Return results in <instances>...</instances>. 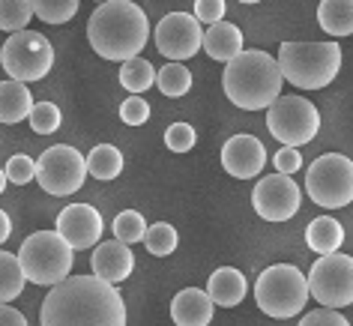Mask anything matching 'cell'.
Returning a JSON list of instances; mask_svg holds the SVG:
<instances>
[{"label":"cell","mask_w":353,"mask_h":326,"mask_svg":"<svg viewBox=\"0 0 353 326\" xmlns=\"http://www.w3.org/2000/svg\"><path fill=\"white\" fill-rule=\"evenodd\" d=\"M42 326H126L120 290L96 276H72L48 290L39 308Z\"/></svg>","instance_id":"6da1fadb"},{"label":"cell","mask_w":353,"mask_h":326,"mask_svg":"<svg viewBox=\"0 0 353 326\" xmlns=\"http://www.w3.org/2000/svg\"><path fill=\"white\" fill-rule=\"evenodd\" d=\"M87 39L105 60L126 63L132 57H141L150 39L147 12L132 0H105L87 21Z\"/></svg>","instance_id":"7a4b0ae2"},{"label":"cell","mask_w":353,"mask_h":326,"mask_svg":"<svg viewBox=\"0 0 353 326\" xmlns=\"http://www.w3.org/2000/svg\"><path fill=\"white\" fill-rule=\"evenodd\" d=\"M281 69L267 51H243L225 66L222 87L240 111H263L281 96Z\"/></svg>","instance_id":"3957f363"},{"label":"cell","mask_w":353,"mask_h":326,"mask_svg":"<svg viewBox=\"0 0 353 326\" xmlns=\"http://www.w3.org/2000/svg\"><path fill=\"white\" fill-rule=\"evenodd\" d=\"M276 63L281 78L299 90H323L335 81L341 69V48L339 42H281Z\"/></svg>","instance_id":"277c9868"},{"label":"cell","mask_w":353,"mask_h":326,"mask_svg":"<svg viewBox=\"0 0 353 326\" xmlns=\"http://www.w3.org/2000/svg\"><path fill=\"white\" fill-rule=\"evenodd\" d=\"M19 263L24 269V278L33 281V285H60L63 278H69L72 272V245H69L57 231H37L30 234L28 240L21 243Z\"/></svg>","instance_id":"5b68a950"},{"label":"cell","mask_w":353,"mask_h":326,"mask_svg":"<svg viewBox=\"0 0 353 326\" xmlns=\"http://www.w3.org/2000/svg\"><path fill=\"white\" fill-rule=\"evenodd\" d=\"M254 299L267 317L288 320L299 314L308 303V281L294 263H272L261 272L254 285Z\"/></svg>","instance_id":"8992f818"},{"label":"cell","mask_w":353,"mask_h":326,"mask_svg":"<svg viewBox=\"0 0 353 326\" xmlns=\"http://www.w3.org/2000/svg\"><path fill=\"white\" fill-rule=\"evenodd\" d=\"M305 192L317 207L341 210L353 204V159L323 153L305 171Z\"/></svg>","instance_id":"52a82bcc"},{"label":"cell","mask_w":353,"mask_h":326,"mask_svg":"<svg viewBox=\"0 0 353 326\" xmlns=\"http://www.w3.org/2000/svg\"><path fill=\"white\" fill-rule=\"evenodd\" d=\"M0 63L12 81H39L54 66V48L51 42L37 30H19L0 48Z\"/></svg>","instance_id":"ba28073f"},{"label":"cell","mask_w":353,"mask_h":326,"mask_svg":"<svg viewBox=\"0 0 353 326\" xmlns=\"http://www.w3.org/2000/svg\"><path fill=\"white\" fill-rule=\"evenodd\" d=\"M267 129L285 147H303L317 138L321 129V111L303 96H279L267 108Z\"/></svg>","instance_id":"9c48e42d"},{"label":"cell","mask_w":353,"mask_h":326,"mask_svg":"<svg viewBox=\"0 0 353 326\" xmlns=\"http://www.w3.org/2000/svg\"><path fill=\"white\" fill-rule=\"evenodd\" d=\"M308 296L323 308H344L353 303V258L350 254H321L308 272Z\"/></svg>","instance_id":"30bf717a"},{"label":"cell","mask_w":353,"mask_h":326,"mask_svg":"<svg viewBox=\"0 0 353 326\" xmlns=\"http://www.w3.org/2000/svg\"><path fill=\"white\" fill-rule=\"evenodd\" d=\"M87 159L69 144H54L37 159V183L48 195L66 198L84 186Z\"/></svg>","instance_id":"8fae6325"},{"label":"cell","mask_w":353,"mask_h":326,"mask_svg":"<svg viewBox=\"0 0 353 326\" xmlns=\"http://www.w3.org/2000/svg\"><path fill=\"white\" fill-rule=\"evenodd\" d=\"M299 201L303 192L288 174H270L261 183H254L252 192V207L254 213L267 222H288L299 213Z\"/></svg>","instance_id":"7c38bea8"},{"label":"cell","mask_w":353,"mask_h":326,"mask_svg":"<svg viewBox=\"0 0 353 326\" xmlns=\"http://www.w3.org/2000/svg\"><path fill=\"white\" fill-rule=\"evenodd\" d=\"M204 45V30L195 15L189 12H171L156 24V48L159 54L180 63V60L195 57Z\"/></svg>","instance_id":"4fadbf2b"},{"label":"cell","mask_w":353,"mask_h":326,"mask_svg":"<svg viewBox=\"0 0 353 326\" xmlns=\"http://www.w3.org/2000/svg\"><path fill=\"white\" fill-rule=\"evenodd\" d=\"M57 234L72 245V252L78 249H93L102 236V216L99 210L90 204H69L60 210L57 216Z\"/></svg>","instance_id":"5bb4252c"},{"label":"cell","mask_w":353,"mask_h":326,"mask_svg":"<svg viewBox=\"0 0 353 326\" xmlns=\"http://www.w3.org/2000/svg\"><path fill=\"white\" fill-rule=\"evenodd\" d=\"M267 147L254 135H234L222 147V168L236 180H252L263 171Z\"/></svg>","instance_id":"9a60e30c"},{"label":"cell","mask_w":353,"mask_h":326,"mask_svg":"<svg viewBox=\"0 0 353 326\" xmlns=\"http://www.w3.org/2000/svg\"><path fill=\"white\" fill-rule=\"evenodd\" d=\"M90 267H93L96 278L108 281V285H120V281H126L132 276V269H135V254L120 240L99 243L90 254Z\"/></svg>","instance_id":"2e32d148"},{"label":"cell","mask_w":353,"mask_h":326,"mask_svg":"<svg viewBox=\"0 0 353 326\" xmlns=\"http://www.w3.org/2000/svg\"><path fill=\"white\" fill-rule=\"evenodd\" d=\"M171 317L176 326H210V320H213V299L207 296V290L186 287L174 296Z\"/></svg>","instance_id":"e0dca14e"},{"label":"cell","mask_w":353,"mask_h":326,"mask_svg":"<svg viewBox=\"0 0 353 326\" xmlns=\"http://www.w3.org/2000/svg\"><path fill=\"white\" fill-rule=\"evenodd\" d=\"M213 60H222V63H231L234 57L243 54V30L231 21H216L210 24V30L204 33V45Z\"/></svg>","instance_id":"ac0fdd59"},{"label":"cell","mask_w":353,"mask_h":326,"mask_svg":"<svg viewBox=\"0 0 353 326\" xmlns=\"http://www.w3.org/2000/svg\"><path fill=\"white\" fill-rule=\"evenodd\" d=\"M245 290H249L245 287V276L234 267H222L207 278V296L213 299V305H222V308L240 305Z\"/></svg>","instance_id":"d6986e66"},{"label":"cell","mask_w":353,"mask_h":326,"mask_svg":"<svg viewBox=\"0 0 353 326\" xmlns=\"http://www.w3.org/2000/svg\"><path fill=\"white\" fill-rule=\"evenodd\" d=\"M33 111V96L30 87H24L21 81H0V123L12 126L21 123L24 117H30Z\"/></svg>","instance_id":"ffe728a7"},{"label":"cell","mask_w":353,"mask_h":326,"mask_svg":"<svg viewBox=\"0 0 353 326\" xmlns=\"http://www.w3.org/2000/svg\"><path fill=\"white\" fill-rule=\"evenodd\" d=\"M305 243H308V249L317 254H335L344 243V227L335 222L332 216H321V218H314V222H308Z\"/></svg>","instance_id":"44dd1931"},{"label":"cell","mask_w":353,"mask_h":326,"mask_svg":"<svg viewBox=\"0 0 353 326\" xmlns=\"http://www.w3.org/2000/svg\"><path fill=\"white\" fill-rule=\"evenodd\" d=\"M317 21L330 37H350L353 33V0H321Z\"/></svg>","instance_id":"7402d4cb"},{"label":"cell","mask_w":353,"mask_h":326,"mask_svg":"<svg viewBox=\"0 0 353 326\" xmlns=\"http://www.w3.org/2000/svg\"><path fill=\"white\" fill-rule=\"evenodd\" d=\"M84 159H87V174L102 183L117 180L123 171V153L114 144H96Z\"/></svg>","instance_id":"603a6c76"},{"label":"cell","mask_w":353,"mask_h":326,"mask_svg":"<svg viewBox=\"0 0 353 326\" xmlns=\"http://www.w3.org/2000/svg\"><path fill=\"white\" fill-rule=\"evenodd\" d=\"M24 269L19 263V254H10L0 249V305L12 303L15 296L24 290Z\"/></svg>","instance_id":"cb8c5ba5"},{"label":"cell","mask_w":353,"mask_h":326,"mask_svg":"<svg viewBox=\"0 0 353 326\" xmlns=\"http://www.w3.org/2000/svg\"><path fill=\"white\" fill-rule=\"evenodd\" d=\"M120 84L126 87L132 96L150 90V87L156 84V69L150 63L147 57H132L126 63L120 66Z\"/></svg>","instance_id":"d4e9b609"},{"label":"cell","mask_w":353,"mask_h":326,"mask_svg":"<svg viewBox=\"0 0 353 326\" xmlns=\"http://www.w3.org/2000/svg\"><path fill=\"white\" fill-rule=\"evenodd\" d=\"M156 87L171 99H180L192 90V72L183 63H165L156 72Z\"/></svg>","instance_id":"484cf974"},{"label":"cell","mask_w":353,"mask_h":326,"mask_svg":"<svg viewBox=\"0 0 353 326\" xmlns=\"http://www.w3.org/2000/svg\"><path fill=\"white\" fill-rule=\"evenodd\" d=\"M30 19H33L30 0H0V30L6 33L28 30Z\"/></svg>","instance_id":"4316f807"},{"label":"cell","mask_w":353,"mask_h":326,"mask_svg":"<svg viewBox=\"0 0 353 326\" xmlns=\"http://www.w3.org/2000/svg\"><path fill=\"white\" fill-rule=\"evenodd\" d=\"M30 3L33 15L48 24H66L78 12V0H30Z\"/></svg>","instance_id":"83f0119b"},{"label":"cell","mask_w":353,"mask_h":326,"mask_svg":"<svg viewBox=\"0 0 353 326\" xmlns=\"http://www.w3.org/2000/svg\"><path fill=\"white\" fill-rule=\"evenodd\" d=\"M176 243H180L176 240V231H174V225H168V222H159L153 227H147V234H144L147 252L156 254V258H168V254H174Z\"/></svg>","instance_id":"f1b7e54d"},{"label":"cell","mask_w":353,"mask_h":326,"mask_svg":"<svg viewBox=\"0 0 353 326\" xmlns=\"http://www.w3.org/2000/svg\"><path fill=\"white\" fill-rule=\"evenodd\" d=\"M147 234V225H144V216L138 210H123V213L114 218V236L123 243V245H132V243H141Z\"/></svg>","instance_id":"f546056e"},{"label":"cell","mask_w":353,"mask_h":326,"mask_svg":"<svg viewBox=\"0 0 353 326\" xmlns=\"http://www.w3.org/2000/svg\"><path fill=\"white\" fill-rule=\"evenodd\" d=\"M28 120H30V129L37 132V135H51V132L60 129V108L54 102H39V105H33Z\"/></svg>","instance_id":"4dcf8cb0"},{"label":"cell","mask_w":353,"mask_h":326,"mask_svg":"<svg viewBox=\"0 0 353 326\" xmlns=\"http://www.w3.org/2000/svg\"><path fill=\"white\" fill-rule=\"evenodd\" d=\"M6 180L15 183V186H28L30 180H37V162L28 153H15L10 162H6Z\"/></svg>","instance_id":"1f68e13d"},{"label":"cell","mask_w":353,"mask_h":326,"mask_svg":"<svg viewBox=\"0 0 353 326\" xmlns=\"http://www.w3.org/2000/svg\"><path fill=\"white\" fill-rule=\"evenodd\" d=\"M195 129L189 126V123H174V126H168L165 132V144L168 150H174V153H189L192 147H195Z\"/></svg>","instance_id":"d6a6232c"},{"label":"cell","mask_w":353,"mask_h":326,"mask_svg":"<svg viewBox=\"0 0 353 326\" xmlns=\"http://www.w3.org/2000/svg\"><path fill=\"white\" fill-rule=\"evenodd\" d=\"M120 120L126 123V126H144V123L150 120L147 99H141V96H129V99L120 105Z\"/></svg>","instance_id":"836d02e7"},{"label":"cell","mask_w":353,"mask_h":326,"mask_svg":"<svg viewBox=\"0 0 353 326\" xmlns=\"http://www.w3.org/2000/svg\"><path fill=\"white\" fill-rule=\"evenodd\" d=\"M299 326H350V320L339 314V308H317V312H308Z\"/></svg>","instance_id":"e575fe53"},{"label":"cell","mask_w":353,"mask_h":326,"mask_svg":"<svg viewBox=\"0 0 353 326\" xmlns=\"http://www.w3.org/2000/svg\"><path fill=\"white\" fill-rule=\"evenodd\" d=\"M195 19L198 24L225 21V0H195Z\"/></svg>","instance_id":"d590c367"},{"label":"cell","mask_w":353,"mask_h":326,"mask_svg":"<svg viewBox=\"0 0 353 326\" xmlns=\"http://www.w3.org/2000/svg\"><path fill=\"white\" fill-rule=\"evenodd\" d=\"M276 168H279V174H296L299 168H303V156L296 153L294 147H281L279 153H276Z\"/></svg>","instance_id":"8d00e7d4"},{"label":"cell","mask_w":353,"mask_h":326,"mask_svg":"<svg viewBox=\"0 0 353 326\" xmlns=\"http://www.w3.org/2000/svg\"><path fill=\"white\" fill-rule=\"evenodd\" d=\"M0 326H28V317L12 305H0Z\"/></svg>","instance_id":"74e56055"},{"label":"cell","mask_w":353,"mask_h":326,"mask_svg":"<svg viewBox=\"0 0 353 326\" xmlns=\"http://www.w3.org/2000/svg\"><path fill=\"white\" fill-rule=\"evenodd\" d=\"M10 236H12V222H10V216L0 210V245L10 240Z\"/></svg>","instance_id":"f35d334b"},{"label":"cell","mask_w":353,"mask_h":326,"mask_svg":"<svg viewBox=\"0 0 353 326\" xmlns=\"http://www.w3.org/2000/svg\"><path fill=\"white\" fill-rule=\"evenodd\" d=\"M3 189H6V174L0 171V195H3Z\"/></svg>","instance_id":"ab89813d"},{"label":"cell","mask_w":353,"mask_h":326,"mask_svg":"<svg viewBox=\"0 0 353 326\" xmlns=\"http://www.w3.org/2000/svg\"><path fill=\"white\" fill-rule=\"evenodd\" d=\"M240 3H261V0H240Z\"/></svg>","instance_id":"60d3db41"},{"label":"cell","mask_w":353,"mask_h":326,"mask_svg":"<svg viewBox=\"0 0 353 326\" xmlns=\"http://www.w3.org/2000/svg\"><path fill=\"white\" fill-rule=\"evenodd\" d=\"M102 3H105V0H102Z\"/></svg>","instance_id":"b9f144b4"}]
</instances>
